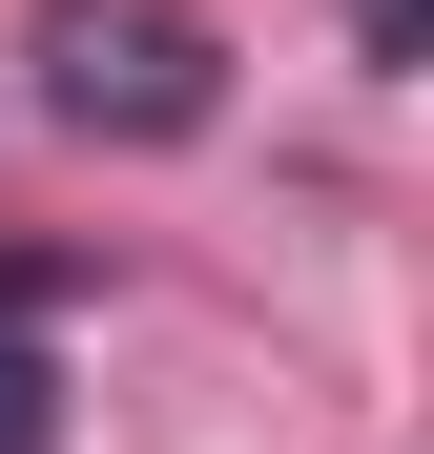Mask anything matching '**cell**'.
I'll return each mask as SVG.
<instances>
[{
	"mask_svg": "<svg viewBox=\"0 0 434 454\" xmlns=\"http://www.w3.org/2000/svg\"><path fill=\"white\" fill-rule=\"evenodd\" d=\"M0 454H62V351H42V310H0Z\"/></svg>",
	"mask_w": 434,
	"mask_h": 454,
	"instance_id": "obj_2",
	"label": "cell"
},
{
	"mask_svg": "<svg viewBox=\"0 0 434 454\" xmlns=\"http://www.w3.org/2000/svg\"><path fill=\"white\" fill-rule=\"evenodd\" d=\"M351 42H373V62H414V0H351Z\"/></svg>",
	"mask_w": 434,
	"mask_h": 454,
	"instance_id": "obj_3",
	"label": "cell"
},
{
	"mask_svg": "<svg viewBox=\"0 0 434 454\" xmlns=\"http://www.w3.org/2000/svg\"><path fill=\"white\" fill-rule=\"evenodd\" d=\"M42 124H83V145H207L228 124V42L186 0H42Z\"/></svg>",
	"mask_w": 434,
	"mask_h": 454,
	"instance_id": "obj_1",
	"label": "cell"
}]
</instances>
